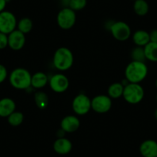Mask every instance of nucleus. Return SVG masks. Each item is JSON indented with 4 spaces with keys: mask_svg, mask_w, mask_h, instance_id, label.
<instances>
[{
    "mask_svg": "<svg viewBox=\"0 0 157 157\" xmlns=\"http://www.w3.org/2000/svg\"><path fill=\"white\" fill-rule=\"evenodd\" d=\"M8 46V35L0 33V50L6 49Z\"/></svg>",
    "mask_w": 157,
    "mask_h": 157,
    "instance_id": "nucleus-26",
    "label": "nucleus"
},
{
    "mask_svg": "<svg viewBox=\"0 0 157 157\" xmlns=\"http://www.w3.org/2000/svg\"><path fill=\"white\" fill-rule=\"evenodd\" d=\"M72 109L78 116H84L91 109V99L83 93L77 95L72 100Z\"/></svg>",
    "mask_w": 157,
    "mask_h": 157,
    "instance_id": "nucleus-8",
    "label": "nucleus"
},
{
    "mask_svg": "<svg viewBox=\"0 0 157 157\" xmlns=\"http://www.w3.org/2000/svg\"><path fill=\"white\" fill-rule=\"evenodd\" d=\"M87 5V0H71L69 8L73 11H80Z\"/></svg>",
    "mask_w": 157,
    "mask_h": 157,
    "instance_id": "nucleus-25",
    "label": "nucleus"
},
{
    "mask_svg": "<svg viewBox=\"0 0 157 157\" xmlns=\"http://www.w3.org/2000/svg\"><path fill=\"white\" fill-rule=\"evenodd\" d=\"M56 21L58 25L62 29H70L74 26L76 21L75 12L69 7L63 8L58 13Z\"/></svg>",
    "mask_w": 157,
    "mask_h": 157,
    "instance_id": "nucleus-5",
    "label": "nucleus"
},
{
    "mask_svg": "<svg viewBox=\"0 0 157 157\" xmlns=\"http://www.w3.org/2000/svg\"><path fill=\"white\" fill-rule=\"evenodd\" d=\"M144 90L140 83H130L124 86L123 96L129 104H138L144 97Z\"/></svg>",
    "mask_w": 157,
    "mask_h": 157,
    "instance_id": "nucleus-4",
    "label": "nucleus"
},
{
    "mask_svg": "<svg viewBox=\"0 0 157 157\" xmlns=\"http://www.w3.org/2000/svg\"><path fill=\"white\" fill-rule=\"evenodd\" d=\"M34 97L35 102L40 109H45L49 105V96L44 92H36Z\"/></svg>",
    "mask_w": 157,
    "mask_h": 157,
    "instance_id": "nucleus-21",
    "label": "nucleus"
},
{
    "mask_svg": "<svg viewBox=\"0 0 157 157\" xmlns=\"http://www.w3.org/2000/svg\"><path fill=\"white\" fill-rule=\"evenodd\" d=\"M155 99H156V102H157V95H156V97H155Z\"/></svg>",
    "mask_w": 157,
    "mask_h": 157,
    "instance_id": "nucleus-33",
    "label": "nucleus"
},
{
    "mask_svg": "<svg viewBox=\"0 0 157 157\" xmlns=\"http://www.w3.org/2000/svg\"><path fill=\"white\" fill-rule=\"evenodd\" d=\"M7 3L6 0H0V13L5 10Z\"/></svg>",
    "mask_w": 157,
    "mask_h": 157,
    "instance_id": "nucleus-29",
    "label": "nucleus"
},
{
    "mask_svg": "<svg viewBox=\"0 0 157 157\" xmlns=\"http://www.w3.org/2000/svg\"><path fill=\"white\" fill-rule=\"evenodd\" d=\"M131 58L132 61L137 62H143L145 63L146 60V55H145L144 47H140V46H136L133 48L131 51Z\"/></svg>",
    "mask_w": 157,
    "mask_h": 157,
    "instance_id": "nucleus-23",
    "label": "nucleus"
},
{
    "mask_svg": "<svg viewBox=\"0 0 157 157\" xmlns=\"http://www.w3.org/2000/svg\"><path fill=\"white\" fill-rule=\"evenodd\" d=\"M149 39H150V42L157 43V29H153L150 32Z\"/></svg>",
    "mask_w": 157,
    "mask_h": 157,
    "instance_id": "nucleus-28",
    "label": "nucleus"
},
{
    "mask_svg": "<svg viewBox=\"0 0 157 157\" xmlns=\"http://www.w3.org/2000/svg\"><path fill=\"white\" fill-rule=\"evenodd\" d=\"M113 38L118 41H126L131 36V29L126 22L123 21L113 22L109 29Z\"/></svg>",
    "mask_w": 157,
    "mask_h": 157,
    "instance_id": "nucleus-6",
    "label": "nucleus"
},
{
    "mask_svg": "<svg viewBox=\"0 0 157 157\" xmlns=\"http://www.w3.org/2000/svg\"><path fill=\"white\" fill-rule=\"evenodd\" d=\"M133 10L137 16H144L149 13V4L146 0H135L133 4Z\"/></svg>",
    "mask_w": 157,
    "mask_h": 157,
    "instance_id": "nucleus-19",
    "label": "nucleus"
},
{
    "mask_svg": "<svg viewBox=\"0 0 157 157\" xmlns=\"http://www.w3.org/2000/svg\"><path fill=\"white\" fill-rule=\"evenodd\" d=\"M8 123L13 126H19L22 123L24 120L23 113L21 112H13L11 115L7 117Z\"/></svg>",
    "mask_w": 157,
    "mask_h": 157,
    "instance_id": "nucleus-24",
    "label": "nucleus"
},
{
    "mask_svg": "<svg viewBox=\"0 0 157 157\" xmlns=\"http://www.w3.org/2000/svg\"><path fill=\"white\" fill-rule=\"evenodd\" d=\"M49 84L52 91L57 93H63L69 88V81L67 76L62 73H57L49 78Z\"/></svg>",
    "mask_w": 157,
    "mask_h": 157,
    "instance_id": "nucleus-10",
    "label": "nucleus"
},
{
    "mask_svg": "<svg viewBox=\"0 0 157 157\" xmlns=\"http://www.w3.org/2000/svg\"><path fill=\"white\" fill-rule=\"evenodd\" d=\"M16 102L10 98L6 97L0 99V117L7 118L16 111Z\"/></svg>",
    "mask_w": 157,
    "mask_h": 157,
    "instance_id": "nucleus-15",
    "label": "nucleus"
},
{
    "mask_svg": "<svg viewBox=\"0 0 157 157\" xmlns=\"http://www.w3.org/2000/svg\"><path fill=\"white\" fill-rule=\"evenodd\" d=\"M134 1H135V0H134Z\"/></svg>",
    "mask_w": 157,
    "mask_h": 157,
    "instance_id": "nucleus-34",
    "label": "nucleus"
},
{
    "mask_svg": "<svg viewBox=\"0 0 157 157\" xmlns=\"http://www.w3.org/2000/svg\"><path fill=\"white\" fill-rule=\"evenodd\" d=\"M155 86H156L157 88V78H156V80H155Z\"/></svg>",
    "mask_w": 157,
    "mask_h": 157,
    "instance_id": "nucleus-32",
    "label": "nucleus"
},
{
    "mask_svg": "<svg viewBox=\"0 0 157 157\" xmlns=\"http://www.w3.org/2000/svg\"><path fill=\"white\" fill-rule=\"evenodd\" d=\"M71 0H61V3L63 5V8H66V7H69V3H70Z\"/></svg>",
    "mask_w": 157,
    "mask_h": 157,
    "instance_id": "nucleus-30",
    "label": "nucleus"
},
{
    "mask_svg": "<svg viewBox=\"0 0 157 157\" xmlns=\"http://www.w3.org/2000/svg\"><path fill=\"white\" fill-rule=\"evenodd\" d=\"M132 40L136 46L144 47L150 42L149 39V33L145 30H137L132 35Z\"/></svg>",
    "mask_w": 157,
    "mask_h": 157,
    "instance_id": "nucleus-17",
    "label": "nucleus"
},
{
    "mask_svg": "<svg viewBox=\"0 0 157 157\" xmlns=\"http://www.w3.org/2000/svg\"><path fill=\"white\" fill-rule=\"evenodd\" d=\"M52 62L56 69L59 71H66L73 65V54L68 48L60 47L54 53Z\"/></svg>",
    "mask_w": 157,
    "mask_h": 157,
    "instance_id": "nucleus-3",
    "label": "nucleus"
},
{
    "mask_svg": "<svg viewBox=\"0 0 157 157\" xmlns=\"http://www.w3.org/2000/svg\"><path fill=\"white\" fill-rule=\"evenodd\" d=\"M17 20L13 13L10 11H4L0 13V33L9 35L16 29Z\"/></svg>",
    "mask_w": 157,
    "mask_h": 157,
    "instance_id": "nucleus-7",
    "label": "nucleus"
},
{
    "mask_svg": "<svg viewBox=\"0 0 157 157\" xmlns=\"http://www.w3.org/2000/svg\"><path fill=\"white\" fill-rule=\"evenodd\" d=\"M60 126H61V129L65 132L70 133V132H74L78 130L80 126V121L77 116L69 115L63 118L60 123Z\"/></svg>",
    "mask_w": 157,
    "mask_h": 157,
    "instance_id": "nucleus-12",
    "label": "nucleus"
},
{
    "mask_svg": "<svg viewBox=\"0 0 157 157\" xmlns=\"http://www.w3.org/2000/svg\"><path fill=\"white\" fill-rule=\"evenodd\" d=\"M33 22L29 18H22L17 22V29L23 34H26L31 32V30L33 29Z\"/></svg>",
    "mask_w": 157,
    "mask_h": 157,
    "instance_id": "nucleus-22",
    "label": "nucleus"
},
{
    "mask_svg": "<svg viewBox=\"0 0 157 157\" xmlns=\"http://www.w3.org/2000/svg\"><path fill=\"white\" fill-rule=\"evenodd\" d=\"M72 149V144L67 138H58L53 143V149L59 155H66L69 153Z\"/></svg>",
    "mask_w": 157,
    "mask_h": 157,
    "instance_id": "nucleus-14",
    "label": "nucleus"
},
{
    "mask_svg": "<svg viewBox=\"0 0 157 157\" xmlns=\"http://www.w3.org/2000/svg\"><path fill=\"white\" fill-rule=\"evenodd\" d=\"M48 75L45 72H38L32 75L31 86L34 89H42L49 82Z\"/></svg>",
    "mask_w": 157,
    "mask_h": 157,
    "instance_id": "nucleus-16",
    "label": "nucleus"
},
{
    "mask_svg": "<svg viewBox=\"0 0 157 157\" xmlns=\"http://www.w3.org/2000/svg\"><path fill=\"white\" fill-rule=\"evenodd\" d=\"M140 152L143 157H157V142L147 140L140 144Z\"/></svg>",
    "mask_w": 157,
    "mask_h": 157,
    "instance_id": "nucleus-13",
    "label": "nucleus"
},
{
    "mask_svg": "<svg viewBox=\"0 0 157 157\" xmlns=\"http://www.w3.org/2000/svg\"><path fill=\"white\" fill-rule=\"evenodd\" d=\"M9 79L12 86L16 90H28L31 86V73L23 68H17L12 71Z\"/></svg>",
    "mask_w": 157,
    "mask_h": 157,
    "instance_id": "nucleus-2",
    "label": "nucleus"
},
{
    "mask_svg": "<svg viewBox=\"0 0 157 157\" xmlns=\"http://www.w3.org/2000/svg\"><path fill=\"white\" fill-rule=\"evenodd\" d=\"M144 51L146 59L153 63H157V43L149 42L144 46Z\"/></svg>",
    "mask_w": 157,
    "mask_h": 157,
    "instance_id": "nucleus-18",
    "label": "nucleus"
},
{
    "mask_svg": "<svg viewBox=\"0 0 157 157\" xmlns=\"http://www.w3.org/2000/svg\"><path fill=\"white\" fill-rule=\"evenodd\" d=\"M148 67L143 62L132 61L125 69V77L130 83H140L147 76Z\"/></svg>",
    "mask_w": 157,
    "mask_h": 157,
    "instance_id": "nucleus-1",
    "label": "nucleus"
},
{
    "mask_svg": "<svg viewBox=\"0 0 157 157\" xmlns=\"http://www.w3.org/2000/svg\"><path fill=\"white\" fill-rule=\"evenodd\" d=\"M155 120H157V109H155Z\"/></svg>",
    "mask_w": 157,
    "mask_h": 157,
    "instance_id": "nucleus-31",
    "label": "nucleus"
},
{
    "mask_svg": "<svg viewBox=\"0 0 157 157\" xmlns=\"http://www.w3.org/2000/svg\"><path fill=\"white\" fill-rule=\"evenodd\" d=\"M112 99L105 95H98L91 100V109L98 113H105L111 109Z\"/></svg>",
    "mask_w": 157,
    "mask_h": 157,
    "instance_id": "nucleus-9",
    "label": "nucleus"
},
{
    "mask_svg": "<svg viewBox=\"0 0 157 157\" xmlns=\"http://www.w3.org/2000/svg\"><path fill=\"white\" fill-rule=\"evenodd\" d=\"M8 76V71L5 66L0 64V83H2L7 78Z\"/></svg>",
    "mask_w": 157,
    "mask_h": 157,
    "instance_id": "nucleus-27",
    "label": "nucleus"
},
{
    "mask_svg": "<svg viewBox=\"0 0 157 157\" xmlns=\"http://www.w3.org/2000/svg\"><path fill=\"white\" fill-rule=\"evenodd\" d=\"M25 44V34L18 29L8 35V46L14 51L21 50Z\"/></svg>",
    "mask_w": 157,
    "mask_h": 157,
    "instance_id": "nucleus-11",
    "label": "nucleus"
},
{
    "mask_svg": "<svg viewBox=\"0 0 157 157\" xmlns=\"http://www.w3.org/2000/svg\"><path fill=\"white\" fill-rule=\"evenodd\" d=\"M124 86L121 82H115L111 84L108 89V96L111 99H119L123 96Z\"/></svg>",
    "mask_w": 157,
    "mask_h": 157,
    "instance_id": "nucleus-20",
    "label": "nucleus"
}]
</instances>
